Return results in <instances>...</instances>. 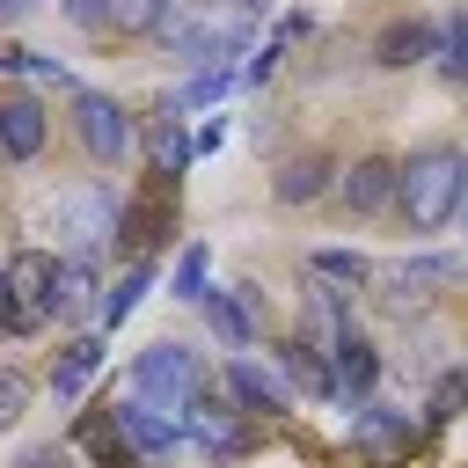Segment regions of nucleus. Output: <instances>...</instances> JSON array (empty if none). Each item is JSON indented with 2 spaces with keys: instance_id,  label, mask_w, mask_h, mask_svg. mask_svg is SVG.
<instances>
[{
  "instance_id": "15",
  "label": "nucleus",
  "mask_w": 468,
  "mask_h": 468,
  "mask_svg": "<svg viewBox=\"0 0 468 468\" xmlns=\"http://www.w3.org/2000/svg\"><path fill=\"white\" fill-rule=\"evenodd\" d=\"M205 322H212V336H219V344H234V351H249V344L263 336V307H256V285H234V292H212V300H205Z\"/></svg>"
},
{
  "instance_id": "21",
  "label": "nucleus",
  "mask_w": 468,
  "mask_h": 468,
  "mask_svg": "<svg viewBox=\"0 0 468 468\" xmlns=\"http://www.w3.org/2000/svg\"><path fill=\"white\" fill-rule=\"evenodd\" d=\"M329 190V154H292L278 176H271V197L278 205H314Z\"/></svg>"
},
{
  "instance_id": "14",
  "label": "nucleus",
  "mask_w": 468,
  "mask_h": 468,
  "mask_svg": "<svg viewBox=\"0 0 468 468\" xmlns=\"http://www.w3.org/2000/svg\"><path fill=\"white\" fill-rule=\"evenodd\" d=\"M278 373H285V388H300L314 402H336V366H329V351L314 336H285L278 344Z\"/></svg>"
},
{
  "instance_id": "28",
  "label": "nucleus",
  "mask_w": 468,
  "mask_h": 468,
  "mask_svg": "<svg viewBox=\"0 0 468 468\" xmlns=\"http://www.w3.org/2000/svg\"><path fill=\"white\" fill-rule=\"evenodd\" d=\"M58 7H66V22H73V29L102 37V29H117V7H124V0H58Z\"/></svg>"
},
{
  "instance_id": "8",
  "label": "nucleus",
  "mask_w": 468,
  "mask_h": 468,
  "mask_svg": "<svg viewBox=\"0 0 468 468\" xmlns=\"http://www.w3.org/2000/svg\"><path fill=\"white\" fill-rule=\"evenodd\" d=\"M183 431L212 453V461H234V453H256V431H249V410H234V402H212V395H197L190 410H183Z\"/></svg>"
},
{
  "instance_id": "20",
  "label": "nucleus",
  "mask_w": 468,
  "mask_h": 468,
  "mask_svg": "<svg viewBox=\"0 0 468 468\" xmlns=\"http://www.w3.org/2000/svg\"><path fill=\"white\" fill-rule=\"evenodd\" d=\"M95 366H102V329H80V336H66V351L51 358V395H58V402H73V395L95 380Z\"/></svg>"
},
{
  "instance_id": "25",
  "label": "nucleus",
  "mask_w": 468,
  "mask_h": 468,
  "mask_svg": "<svg viewBox=\"0 0 468 468\" xmlns=\"http://www.w3.org/2000/svg\"><path fill=\"white\" fill-rule=\"evenodd\" d=\"M176 22H183V0H124L117 7V29H132V37H146V29L168 37Z\"/></svg>"
},
{
  "instance_id": "16",
  "label": "nucleus",
  "mask_w": 468,
  "mask_h": 468,
  "mask_svg": "<svg viewBox=\"0 0 468 468\" xmlns=\"http://www.w3.org/2000/svg\"><path fill=\"white\" fill-rule=\"evenodd\" d=\"M44 132H51V124H44V102L15 88V95L0 102V146H7V161H15V168L37 161V154H44Z\"/></svg>"
},
{
  "instance_id": "17",
  "label": "nucleus",
  "mask_w": 468,
  "mask_h": 468,
  "mask_svg": "<svg viewBox=\"0 0 468 468\" xmlns=\"http://www.w3.org/2000/svg\"><path fill=\"white\" fill-rule=\"evenodd\" d=\"M102 322L95 300V256H58V285H51V322Z\"/></svg>"
},
{
  "instance_id": "13",
  "label": "nucleus",
  "mask_w": 468,
  "mask_h": 468,
  "mask_svg": "<svg viewBox=\"0 0 468 468\" xmlns=\"http://www.w3.org/2000/svg\"><path fill=\"white\" fill-rule=\"evenodd\" d=\"M424 58H439V22H424V15H395V22L373 37V66H388V73L424 66Z\"/></svg>"
},
{
  "instance_id": "22",
  "label": "nucleus",
  "mask_w": 468,
  "mask_h": 468,
  "mask_svg": "<svg viewBox=\"0 0 468 468\" xmlns=\"http://www.w3.org/2000/svg\"><path fill=\"white\" fill-rule=\"evenodd\" d=\"M146 285H154V256H146V263H124V278L102 292V322H95V329H117V322H132V307L146 300Z\"/></svg>"
},
{
  "instance_id": "4",
  "label": "nucleus",
  "mask_w": 468,
  "mask_h": 468,
  "mask_svg": "<svg viewBox=\"0 0 468 468\" xmlns=\"http://www.w3.org/2000/svg\"><path fill=\"white\" fill-rule=\"evenodd\" d=\"M73 139L88 146L95 168H117L132 146H139V124L117 95H95V88H73Z\"/></svg>"
},
{
  "instance_id": "23",
  "label": "nucleus",
  "mask_w": 468,
  "mask_h": 468,
  "mask_svg": "<svg viewBox=\"0 0 468 468\" xmlns=\"http://www.w3.org/2000/svg\"><path fill=\"white\" fill-rule=\"evenodd\" d=\"M453 88H468V7H446L439 15V58H431Z\"/></svg>"
},
{
  "instance_id": "29",
  "label": "nucleus",
  "mask_w": 468,
  "mask_h": 468,
  "mask_svg": "<svg viewBox=\"0 0 468 468\" xmlns=\"http://www.w3.org/2000/svg\"><path fill=\"white\" fill-rule=\"evenodd\" d=\"M22 402H29V380L7 366V373H0V424H15V417H22Z\"/></svg>"
},
{
  "instance_id": "2",
  "label": "nucleus",
  "mask_w": 468,
  "mask_h": 468,
  "mask_svg": "<svg viewBox=\"0 0 468 468\" xmlns=\"http://www.w3.org/2000/svg\"><path fill=\"white\" fill-rule=\"evenodd\" d=\"M205 388H212V373H205L197 344H183V336H161V344H146V351L132 358V395H146V402H161V410H176V417H183Z\"/></svg>"
},
{
  "instance_id": "18",
  "label": "nucleus",
  "mask_w": 468,
  "mask_h": 468,
  "mask_svg": "<svg viewBox=\"0 0 468 468\" xmlns=\"http://www.w3.org/2000/svg\"><path fill=\"white\" fill-rule=\"evenodd\" d=\"M329 366H336V402H344V410H358V402L373 395V380H380V351H373V336H358V329L329 351Z\"/></svg>"
},
{
  "instance_id": "31",
  "label": "nucleus",
  "mask_w": 468,
  "mask_h": 468,
  "mask_svg": "<svg viewBox=\"0 0 468 468\" xmlns=\"http://www.w3.org/2000/svg\"><path fill=\"white\" fill-rule=\"evenodd\" d=\"M0 7H7V15H29V7H37V0H0Z\"/></svg>"
},
{
  "instance_id": "30",
  "label": "nucleus",
  "mask_w": 468,
  "mask_h": 468,
  "mask_svg": "<svg viewBox=\"0 0 468 468\" xmlns=\"http://www.w3.org/2000/svg\"><path fill=\"white\" fill-rule=\"evenodd\" d=\"M15 468H73V446H58V439H51V446H29Z\"/></svg>"
},
{
  "instance_id": "24",
  "label": "nucleus",
  "mask_w": 468,
  "mask_h": 468,
  "mask_svg": "<svg viewBox=\"0 0 468 468\" xmlns=\"http://www.w3.org/2000/svg\"><path fill=\"white\" fill-rule=\"evenodd\" d=\"M307 271H314L322 285H336V292H358V285L373 278V263H366L358 249H314V256H307Z\"/></svg>"
},
{
  "instance_id": "12",
  "label": "nucleus",
  "mask_w": 468,
  "mask_h": 468,
  "mask_svg": "<svg viewBox=\"0 0 468 468\" xmlns=\"http://www.w3.org/2000/svg\"><path fill=\"white\" fill-rule=\"evenodd\" d=\"M190 161H197V139L183 132V102H161V110L146 117V168L168 176V183H183Z\"/></svg>"
},
{
  "instance_id": "1",
  "label": "nucleus",
  "mask_w": 468,
  "mask_h": 468,
  "mask_svg": "<svg viewBox=\"0 0 468 468\" xmlns=\"http://www.w3.org/2000/svg\"><path fill=\"white\" fill-rule=\"evenodd\" d=\"M461 205H468V154L446 146V139L417 146V154L402 161V183H395L402 227H410V234H439L446 219H461Z\"/></svg>"
},
{
  "instance_id": "11",
  "label": "nucleus",
  "mask_w": 468,
  "mask_h": 468,
  "mask_svg": "<svg viewBox=\"0 0 468 468\" xmlns=\"http://www.w3.org/2000/svg\"><path fill=\"white\" fill-rule=\"evenodd\" d=\"M117 417H124V431H132V446H139V461H168L190 431H183V417L176 410H161V402H146V395H124L117 402Z\"/></svg>"
},
{
  "instance_id": "27",
  "label": "nucleus",
  "mask_w": 468,
  "mask_h": 468,
  "mask_svg": "<svg viewBox=\"0 0 468 468\" xmlns=\"http://www.w3.org/2000/svg\"><path fill=\"white\" fill-rule=\"evenodd\" d=\"M424 417H431V424H446V417H468V366L431 380V410H424Z\"/></svg>"
},
{
  "instance_id": "5",
  "label": "nucleus",
  "mask_w": 468,
  "mask_h": 468,
  "mask_svg": "<svg viewBox=\"0 0 468 468\" xmlns=\"http://www.w3.org/2000/svg\"><path fill=\"white\" fill-rule=\"evenodd\" d=\"M176 190H183V183L154 176L139 197H124V212H117V249H124L132 263H146V256L176 234Z\"/></svg>"
},
{
  "instance_id": "26",
  "label": "nucleus",
  "mask_w": 468,
  "mask_h": 468,
  "mask_svg": "<svg viewBox=\"0 0 468 468\" xmlns=\"http://www.w3.org/2000/svg\"><path fill=\"white\" fill-rule=\"evenodd\" d=\"M205 263H212V256H205V241H190V249L176 256V300H190V307H205V300H212V278H205Z\"/></svg>"
},
{
  "instance_id": "9",
  "label": "nucleus",
  "mask_w": 468,
  "mask_h": 468,
  "mask_svg": "<svg viewBox=\"0 0 468 468\" xmlns=\"http://www.w3.org/2000/svg\"><path fill=\"white\" fill-rule=\"evenodd\" d=\"M395 183H402V161H388V154H358V161L336 176V197H344V212L373 219V212L395 205Z\"/></svg>"
},
{
  "instance_id": "7",
  "label": "nucleus",
  "mask_w": 468,
  "mask_h": 468,
  "mask_svg": "<svg viewBox=\"0 0 468 468\" xmlns=\"http://www.w3.org/2000/svg\"><path fill=\"white\" fill-rule=\"evenodd\" d=\"M66 446L88 453L95 468H139V446H132V431H124V417H117V395L95 402V410H80L73 431H66Z\"/></svg>"
},
{
  "instance_id": "19",
  "label": "nucleus",
  "mask_w": 468,
  "mask_h": 468,
  "mask_svg": "<svg viewBox=\"0 0 468 468\" xmlns=\"http://www.w3.org/2000/svg\"><path fill=\"white\" fill-rule=\"evenodd\" d=\"M461 256H417V263H395L388 271V300L410 307V300H431V285H461Z\"/></svg>"
},
{
  "instance_id": "3",
  "label": "nucleus",
  "mask_w": 468,
  "mask_h": 468,
  "mask_svg": "<svg viewBox=\"0 0 468 468\" xmlns=\"http://www.w3.org/2000/svg\"><path fill=\"white\" fill-rule=\"evenodd\" d=\"M51 285H58V256L51 249H15L0 271V322L7 336H29L51 322Z\"/></svg>"
},
{
  "instance_id": "6",
  "label": "nucleus",
  "mask_w": 468,
  "mask_h": 468,
  "mask_svg": "<svg viewBox=\"0 0 468 468\" xmlns=\"http://www.w3.org/2000/svg\"><path fill=\"white\" fill-rule=\"evenodd\" d=\"M351 446H358L373 468H395V461H410V446H417V417H410V410H388V402H358V410H351Z\"/></svg>"
},
{
  "instance_id": "10",
  "label": "nucleus",
  "mask_w": 468,
  "mask_h": 468,
  "mask_svg": "<svg viewBox=\"0 0 468 468\" xmlns=\"http://www.w3.org/2000/svg\"><path fill=\"white\" fill-rule=\"evenodd\" d=\"M219 388H227V402H234V410H249V417H285V410H292L285 373H271V366H256V358H227Z\"/></svg>"
},
{
  "instance_id": "32",
  "label": "nucleus",
  "mask_w": 468,
  "mask_h": 468,
  "mask_svg": "<svg viewBox=\"0 0 468 468\" xmlns=\"http://www.w3.org/2000/svg\"><path fill=\"white\" fill-rule=\"evenodd\" d=\"M227 7H241V15H256V7H263V0H227Z\"/></svg>"
},
{
  "instance_id": "33",
  "label": "nucleus",
  "mask_w": 468,
  "mask_h": 468,
  "mask_svg": "<svg viewBox=\"0 0 468 468\" xmlns=\"http://www.w3.org/2000/svg\"><path fill=\"white\" fill-rule=\"evenodd\" d=\"M461 227H468V205H461Z\"/></svg>"
}]
</instances>
